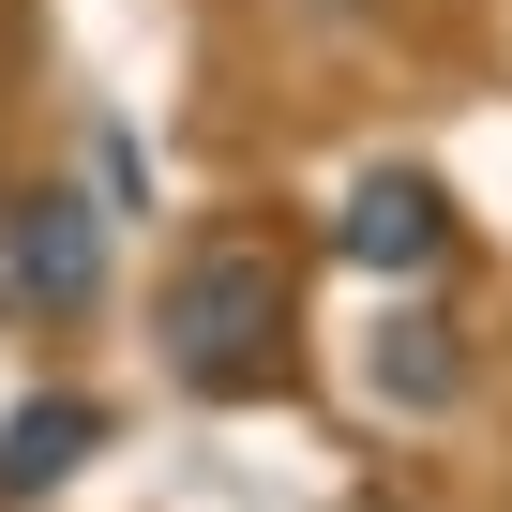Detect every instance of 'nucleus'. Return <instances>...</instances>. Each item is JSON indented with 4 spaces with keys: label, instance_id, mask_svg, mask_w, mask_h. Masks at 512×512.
I'll return each instance as SVG.
<instances>
[{
    "label": "nucleus",
    "instance_id": "4",
    "mask_svg": "<svg viewBox=\"0 0 512 512\" xmlns=\"http://www.w3.org/2000/svg\"><path fill=\"white\" fill-rule=\"evenodd\" d=\"M91 437H106V407H91V392H31L16 422H0V497L76 482V467H91Z\"/></svg>",
    "mask_w": 512,
    "mask_h": 512
},
{
    "label": "nucleus",
    "instance_id": "3",
    "mask_svg": "<svg viewBox=\"0 0 512 512\" xmlns=\"http://www.w3.org/2000/svg\"><path fill=\"white\" fill-rule=\"evenodd\" d=\"M347 256H362V272H437V256H452V211H437V181L422 166H377L362 196H347V226H332Z\"/></svg>",
    "mask_w": 512,
    "mask_h": 512
},
{
    "label": "nucleus",
    "instance_id": "5",
    "mask_svg": "<svg viewBox=\"0 0 512 512\" xmlns=\"http://www.w3.org/2000/svg\"><path fill=\"white\" fill-rule=\"evenodd\" d=\"M377 392H392V407H452V392H467L452 317H392V332H377Z\"/></svg>",
    "mask_w": 512,
    "mask_h": 512
},
{
    "label": "nucleus",
    "instance_id": "1",
    "mask_svg": "<svg viewBox=\"0 0 512 512\" xmlns=\"http://www.w3.org/2000/svg\"><path fill=\"white\" fill-rule=\"evenodd\" d=\"M151 332H166V377H181V392H256V377H287V256H272V241H196Z\"/></svg>",
    "mask_w": 512,
    "mask_h": 512
},
{
    "label": "nucleus",
    "instance_id": "2",
    "mask_svg": "<svg viewBox=\"0 0 512 512\" xmlns=\"http://www.w3.org/2000/svg\"><path fill=\"white\" fill-rule=\"evenodd\" d=\"M0 287H31L46 317H61V302H91V287H106V211H91V196H61V181H31L16 211H0Z\"/></svg>",
    "mask_w": 512,
    "mask_h": 512
}]
</instances>
